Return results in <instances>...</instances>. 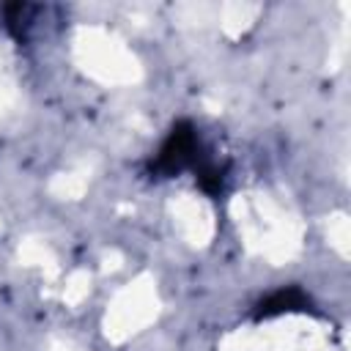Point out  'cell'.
Segmentation results:
<instances>
[{
	"label": "cell",
	"instance_id": "2",
	"mask_svg": "<svg viewBox=\"0 0 351 351\" xmlns=\"http://www.w3.org/2000/svg\"><path fill=\"white\" fill-rule=\"evenodd\" d=\"M293 302H302L304 304V299H302V293L299 291H280V293H274L271 299H266L263 304H261V315H271V313H280V310H291L293 307Z\"/></svg>",
	"mask_w": 351,
	"mask_h": 351
},
{
	"label": "cell",
	"instance_id": "1",
	"mask_svg": "<svg viewBox=\"0 0 351 351\" xmlns=\"http://www.w3.org/2000/svg\"><path fill=\"white\" fill-rule=\"evenodd\" d=\"M197 156L200 154H197L195 129L189 123H178V126H173L170 137L165 140V145H162V151H159V156L154 162V170L173 176L178 170H184V167H197Z\"/></svg>",
	"mask_w": 351,
	"mask_h": 351
}]
</instances>
